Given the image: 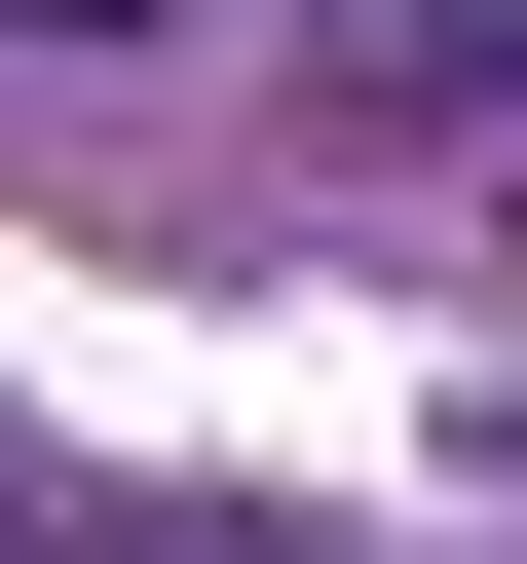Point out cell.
Segmentation results:
<instances>
[{"instance_id": "obj_2", "label": "cell", "mask_w": 527, "mask_h": 564, "mask_svg": "<svg viewBox=\"0 0 527 564\" xmlns=\"http://www.w3.org/2000/svg\"><path fill=\"white\" fill-rule=\"evenodd\" d=\"M0 39H151V0H0Z\"/></svg>"}, {"instance_id": "obj_1", "label": "cell", "mask_w": 527, "mask_h": 564, "mask_svg": "<svg viewBox=\"0 0 527 564\" xmlns=\"http://www.w3.org/2000/svg\"><path fill=\"white\" fill-rule=\"evenodd\" d=\"M340 76L377 113H527V0H340Z\"/></svg>"}]
</instances>
